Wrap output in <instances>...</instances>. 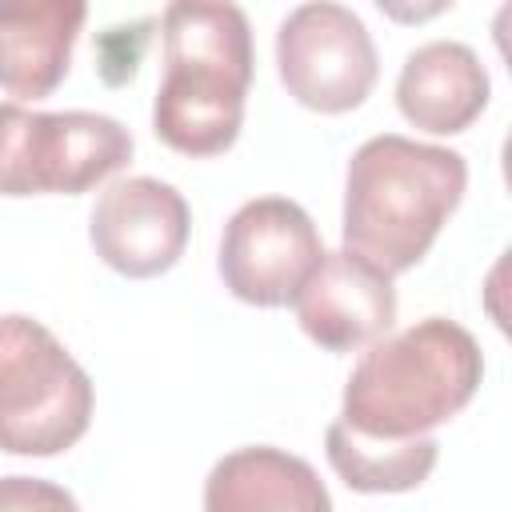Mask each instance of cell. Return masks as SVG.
<instances>
[{"instance_id": "1", "label": "cell", "mask_w": 512, "mask_h": 512, "mask_svg": "<svg viewBox=\"0 0 512 512\" xmlns=\"http://www.w3.org/2000/svg\"><path fill=\"white\" fill-rule=\"evenodd\" d=\"M468 188L456 148L420 144L400 132L364 140L344 172V248L396 276L416 268Z\"/></svg>"}, {"instance_id": "2", "label": "cell", "mask_w": 512, "mask_h": 512, "mask_svg": "<svg viewBox=\"0 0 512 512\" xmlns=\"http://www.w3.org/2000/svg\"><path fill=\"white\" fill-rule=\"evenodd\" d=\"M164 80L152 100L156 136L180 156L236 144L252 84V28L236 4L176 0L160 16Z\"/></svg>"}, {"instance_id": "3", "label": "cell", "mask_w": 512, "mask_h": 512, "mask_svg": "<svg viewBox=\"0 0 512 512\" xmlns=\"http://www.w3.org/2000/svg\"><path fill=\"white\" fill-rule=\"evenodd\" d=\"M480 380L484 352L476 336L448 316H424L360 352L336 420L372 440L432 436L476 396Z\"/></svg>"}, {"instance_id": "4", "label": "cell", "mask_w": 512, "mask_h": 512, "mask_svg": "<svg viewBox=\"0 0 512 512\" xmlns=\"http://www.w3.org/2000/svg\"><path fill=\"white\" fill-rule=\"evenodd\" d=\"M96 392L80 360L24 312L0 316V452L60 456L92 424Z\"/></svg>"}, {"instance_id": "5", "label": "cell", "mask_w": 512, "mask_h": 512, "mask_svg": "<svg viewBox=\"0 0 512 512\" xmlns=\"http://www.w3.org/2000/svg\"><path fill=\"white\" fill-rule=\"evenodd\" d=\"M132 132L104 112L0 104V196H80L132 160Z\"/></svg>"}, {"instance_id": "6", "label": "cell", "mask_w": 512, "mask_h": 512, "mask_svg": "<svg viewBox=\"0 0 512 512\" xmlns=\"http://www.w3.org/2000/svg\"><path fill=\"white\" fill-rule=\"evenodd\" d=\"M276 72L288 96L312 112L360 108L380 76L364 20L332 0L292 8L276 28Z\"/></svg>"}, {"instance_id": "7", "label": "cell", "mask_w": 512, "mask_h": 512, "mask_svg": "<svg viewBox=\"0 0 512 512\" xmlns=\"http://www.w3.org/2000/svg\"><path fill=\"white\" fill-rule=\"evenodd\" d=\"M320 256V232L296 200L256 196L228 216L216 268L236 300L256 308H284L296 300Z\"/></svg>"}, {"instance_id": "8", "label": "cell", "mask_w": 512, "mask_h": 512, "mask_svg": "<svg viewBox=\"0 0 512 512\" xmlns=\"http://www.w3.org/2000/svg\"><path fill=\"white\" fill-rule=\"evenodd\" d=\"M192 232V212L188 200L156 176H124L112 180L88 216V240L96 256L128 276V280H148L168 272Z\"/></svg>"}, {"instance_id": "9", "label": "cell", "mask_w": 512, "mask_h": 512, "mask_svg": "<svg viewBox=\"0 0 512 512\" xmlns=\"http://www.w3.org/2000/svg\"><path fill=\"white\" fill-rule=\"evenodd\" d=\"M296 320L324 352H360L396 324V284L364 256L324 252L296 292Z\"/></svg>"}, {"instance_id": "10", "label": "cell", "mask_w": 512, "mask_h": 512, "mask_svg": "<svg viewBox=\"0 0 512 512\" xmlns=\"http://www.w3.org/2000/svg\"><path fill=\"white\" fill-rule=\"evenodd\" d=\"M492 96L488 68L460 40H428L412 48L396 76V108L408 124L432 136L464 132Z\"/></svg>"}, {"instance_id": "11", "label": "cell", "mask_w": 512, "mask_h": 512, "mask_svg": "<svg viewBox=\"0 0 512 512\" xmlns=\"http://www.w3.org/2000/svg\"><path fill=\"white\" fill-rule=\"evenodd\" d=\"M84 0H16L0 4V88L20 100H40L60 88L84 28Z\"/></svg>"}, {"instance_id": "12", "label": "cell", "mask_w": 512, "mask_h": 512, "mask_svg": "<svg viewBox=\"0 0 512 512\" xmlns=\"http://www.w3.org/2000/svg\"><path fill=\"white\" fill-rule=\"evenodd\" d=\"M204 512H332V496L308 460L272 444H248L212 464Z\"/></svg>"}, {"instance_id": "13", "label": "cell", "mask_w": 512, "mask_h": 512, "mask_svg": "<svg viewBox=\"0 0 512 512\" xmlns=\"http://www.w3.org/2000/svg\"><path fill=\"white\" fill-rule=\"evenodd\" d=\"M324 452L332 472L352 492H412L420 488L440 456L436 436H412V440H372L352 432L344 420H332L324 432Z\"/></svg>"}, {"instance_id": "14", "label": "cell", "mask_w": 512, "mask_h": 512, "mask_svg": "<svg viewBox=\"0 0 512 512\" xmlns=\"http://www.w3.org/2000/svg\"><path fill=\"white\" fill-rule=\"evenodd\" d=\"M156 20H136V24H112L100 32L96 40V56H100V76L104 84H128L140 68V56L148 48V28Z\"/></svg>"}, {"instance_id": "15", "label": "cell", "mask_w": 512, "mask_h": 512, "mask_svg": "<svg viewBox=\"0 0 512 512\" xmlns=\"http://www.w3.org/2000/svg\"><path fill=\"white\" fill-rule=\"evenodd\" d=\"M0 512H80V504L52 480L0 476Z\"/></svg>"}]
</instances>
